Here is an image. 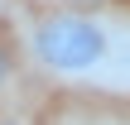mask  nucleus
Listing matches in <instances>:
<instances>
[{
	"instance_id": "obj_1",
	"label": "nucleus",
	"mask_w": 130,
	"mask_h": 125,
	"mask_svg": "<svg viewBox=\"0 0 130 125\" xmlns=\"http://www.w3.org/2000/svg\"><path fill=\"white\" fill-rule=\"evenodd\" d=\"M106 53H111V34H106V24H96V19L58 14V19H43V24L34 29V58H39L48 72L82 77V72L101 67Z\"/></svg>"
},
{
	"instance_id": "obj_2",
	"label": "nucleus",
	"mask_w": 130,
	"mask_h": 125,
	"mask_svg": "<svg viewBox=\"0 0 130 125\" xmlns=\"http://www.w3.org/2000/svg\"><path fill=\"white\" fill-rule=\"evenodd\" d=\"M5 77H10V58L0 53V82H5Z\"/></svg>"
}]
</instances>
